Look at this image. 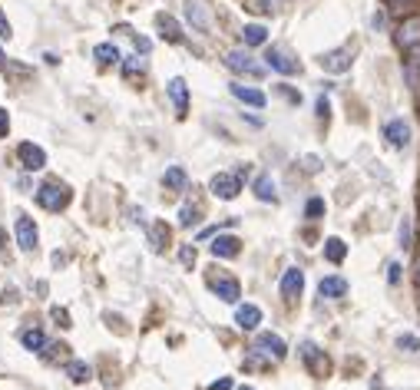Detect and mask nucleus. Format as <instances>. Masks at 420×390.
I'll return each instance as SVG.
<instances>
[{
	"label": "nucleus",
	"mask_w": 420,
	"mask_h": 390,
	"mask_svg": "<svg viewBox=\"0 0 420 390\" xmlns=\"http://www.w3.org/2000/svg\"><path fill=\"white\" fill-rule=\"evenodd\" d=\"M305 215L308 218H321V215H324V199H308Z\"/></svg>",
	"instance_id": "30"
},
{
	"label": "nucleus",
	"mask_w": 420,
	"mask_h": 390,
	"mask_svg": "<svg viewBox=\"0 0 420 390\" xmlns=\"http://www.w3.org/2000/svg\"><path fill=\"white\" fill-rule=\"evenodd\" d=\"M255 354H262V357H268V361H281L285 354H288V347H285V340L278 338V334H271V331H262L258 338H255Z\"/></svg>",
	"instance_id": "2"
},
{
	"label": "nucleus",
	"mask_w": 420,
	"mask_h": 390,
	"mask_svg": "<svg viewBox=\"0 0 420 390\" xmlns=\"http://www.w3.org/2000/svg\"><path fill=\"white\" fill-rule=\"evenodd\" d=\"M268 40V30L262 24H245V30H242V43L245 47H262Z\"/></svg>",
	"instance_id": "20"
},
{
	"label": "nucleus",
	"mask_w": 420,
	"mask_h": 390,
	"mask_svg": "<svg viewBox=\"0 0 420 390\" xmlns=\"http://www.w3.org/2000/svg\"><path fill=\"white\" fill-rule=\"evenodd\" d=\"M209 189H212V195H218V199H235L239 192H242V176H232V172H218V176H212V182H209Z\"/></svg>",
	"instance_id": "4"
},
{
	"label": "nucleus",
	"mask_w": 420,
	"mask_h": 390,
	"mask_svg": "<svg viewBox=\"0 0 420 390\" xmlns=\"http://www.w3.org/2000/svg\"><path fill=\"white\" fill-rule=\"evenodd\" d=\"M179 262L186 264V268H192L195 264V245H182L179 248Z\"/></svg>",
	"instance_id": "31"
},
{
	"label": "nucleus",
	"mask_w": 420,
	"mask_h": 390,
	"mask_svg": "<svg viewBox=\"0 0 420 390\" xmlns=\"http://www.w3.org/2000/svg\"><path fill=\"white\" fill-rule=\"evenodd\" d=\"M146 70V63H142L140 57H129L126 60V76H136V73H142Z\"/></svg>",
	"instance_id": "33"
},
{
	"label": "nucleus",
	"mask_w": 420,
	"mask_h": 390,
	"mask_svg": "<svg viewBox=\"0 0 420 390\" xmlns=\"http://www.w3.org/2000/svg\"><path fill=\"white\" fill-rule=\"evenodd\" d=\"M265 60H268V66H271V70H278V73H285V76H294L298 70H301V66L294 63V60L285 50H278V47H271V50L265 53Z\"/></svg>",
	"instance_id": "10"
},
{
	"label": "nucleus",
	"mask_w": 420,
	"mask_h": 390,
	"mask_svg": "<svg viewBox=\"0 0 420 390\" xmlns=\"http://www.w3.org/2000/svg\"><path fill=\"white\" fill-rule=\"evenodd\" d=\"M400 248H410V218L400 222Z\"/></svg>",
	"instance_id": "34"
},
{
	"label": "nucleus",
	"mask_w": 420,
	"mask_h": 390,
	"mask_svg": "<svg viewBox=\"0 0 420 390\" xmlns=\"http://www.w3.org/2000/svg\"><path fill=\"white\" fill-rule=\"evenodd\" d=\"M318 116H321V119L328 116V100H324V96H321V100H318Z\"/></svg>",
	"instance_id": "40"
},
{
	"label": "nucleus",
	"mask_w": 420,
	"mask_h": 390,
	"mask_svg": "<svg viewBox=\"0 0 420 390\" xmlns=\"http://www.w3.org/2000/svg\"><path fill=\"white\" fill-rule=\"evenodd\" d=\"M10 133V116H7V110H0V139Z\"/></svg>",
	"instance_id": "35"
},
{
	"label": "nucleus",
	"mask_w": 420,
	"mask_h": 390,
	"mask_svg": "<svg viewBox=\"0 0 420 390\" xmlns=\"http://www.w3.org/2000/svg\"><path fill=\"white\" fill-rule=\"evenodd\" d=\"M66 377L73 380V384H87V380L93 377V367H89L87 361H70V364H66Z\"/></svg>",
	"instance_id": "22"
},
{
	"label": "nucleus",
	"mask_w": 420,
	"mask_h": 390,
	"mask_svg": "<svg viewBox=\"0 0 420 390\" xmlns=\"http://www.w3.org/2000/svg\"><path fill=\"white\" fill-rule=\"evenodd\" d=\"M239 245H242V241L235 239V235H218V239L212 241V255H216V258H235V255H239Z\"/></svg>",
	"instance_id": "18"
},
{
	"label": "nucleus",
	"mask_w": 420,
	"mask_h": 390,
	"mask_svg": "<svg viewBox=\"0 0 420 390\" xmlns=\"http://www.w3.org/2000/svg\"><path fill=\"white\" fill-rule=\"evenodd\" d=\"M232 96H235V100H242L245 106H255V110H262V106L268 103V96L262 93V89L242 87V83H232Z\"/></svg>",
	"instance_id": "13"
},
{
	"label": "nucleus",
	"mask_w": 420,
	"mask_h": 390,
	"mask_svg": "<svg viewBox=\"0 0 420 390\" xmlns=\"http://www.w3.org/2000/svg\"><path fill=\"white\" fill-rule=\"evenodd\" d=\"M149 245H153L156 252H163L169 245V228H166V222H156L153 228H149Z\"/></svg>",
	"instance_id": "25"
},
{
	"label": "nucleus",
	"mask_w": 420,
	"mask_h": 390,
	"mask_svg": "<svg viewBox=\"0 0 420 390\" xmlns=\"http://www.w3.org/2000/svg\"><path fill=\"white\" fill-rule=\"evenodd\" d=\"M17 156H20V163H24L27 172H40V169L47 165V152L40 149V146H33V142H20Z\"/></svg>",
	"instance_id": "6"
},
{
	"label": "nucleus",
	"mask_w": 420,
	"mask_h": 390,
	"mask_svg": "<svg viewBox=\"0 0 420 390\" xmlns=\"http://www.w3.org/2000/svg\"><path fill=\"white\" fill-rule=\"evenodd\" d=\"M10 33H13L10 20H7V17H3V13H0V37H3V40H10Z\"/></svg>",
	"instance_id": "36"
},
{
	"label": "nucleus",
	"mask_w": 420,
	"mask_h": 390,
	"mask_svg": "<svg viewBox=\"0 0 420 390\" xmlns=\"http://www.w3.org/2000/svg\"><path fill=\"white\" fill-rule=\"evenodd\" d=\"M400 3H410V0H400Z\"/></svg>",
	"instance_id": "42"
},
{
	"label": "nucleus",
	"mask_w": 420,
	"mask_h": 390,
	"mask_svg": "<svg viewBox=\"0 0 420 390\" xmlns=\"http://www.w3.org/2000/svg\"><path fill=\"white\" fill-rule=\"evenodd\" d=\"M321 66L328 70V73H344L347 66H351V53L347 50H331L321 57Z\"/></svg>",
	"instance_id": "16"
},
{
	"label": "nucleus",
	"mask_w": 420,
	"mask_h": 390,
	"mask_svg": "<svg viewBox=\"0 0 420 390\" xmlns=\"http://www.w3.org/2000/svg\"><path fill=\"white\" fill-rule=\"evenodd\" d=\"M255 195H258L262 202H278V192H275L271 176H258V179H255Z\"/></svg>",
	"instance_id": "24"
},
{
	"label": "nucleus",
	"mask_w": 420,
	"mask_h": 390,
	"mask_svg": "<svg viewBox=\"0 0 420 390\" xmlns=\"http://www.w3.org/2000/svg\"><path fill=\"white\" fill-rule=\"evenodd\" d=\"M163 182H166L169 189H186V182H189V176H186V169H182V165H172V169H166V176H163Z\"/></svg>",
	"instance_id": "27"
},
{
	"label": "nucleus",
	"mask_w": 420,
	"mask_h": 390,
	"mask_svg": "<svg viewBox=\"0 0 420 390\" xmlns=\"http://www.w3.org/2000/svg\"><path fill=\"white\" fill-rule=\"evenodd\" d=\"M324 258L331 264H341L344 258H347V245H344L341 239H328L324 241Z\"/></svg>",
	"instance_id": "23"
},
{
	"label": "nucleus",
	"mask_w": 420,
	"mask_h": 390,
	"mask_svg": "<svg viewBox=\"0 0 420 390\" xmlns=\"http://www.w3.org/2000/svg\"><path fill=\"white\" fill-rule=\"evenodd\" d=\"M384 139L394 146V149H404L410 142V126L404 123V119H391L387 126H384Z\"/></svg>",
	"instance_id": "9"
},
{
	"label": "nucleus",
	"mask_w": 420,
	"mask_h": 390,
	"mask_svg": "<svg viewBox=\"0 0 420 390\" xmlns=\"http://www.w3.org/2000/svg\"><path fill=\"white\" fill-rule=\"evenodd\" d=\"M235 324L242 327V331H255V327L262 324V308H255V304H239Z\"/></svg>",
	"instance_id": "15"
},
{
	"label": "nucleus",
	"mask_w": 420,
	"mask_h": 390,
	"mask_svg": "<svg viewBox=\"0 0 420 390\" xmlns=\"http://www.w3.org/2000/svg\"><path fill=\"white\" fill-rule=\"evenodd\" d=\"M212 291H216L222 301L235 304L239 298H242V288H239V281L235 278H212Z\"/></svg>",
	"instance_id": "12"
},
{
	"label": "nucleus",
	"mask_w": 420,
	"mask_h": 390,
	"mask_svg": "<svg viewBox=\"0 0 420 390\" xmlns=\"http://www.w3.org/2000/svg\"><path fill=\"white\" fill-rule=\"evenodd\" d=\"M37 225L27 218V215H17V245L24 248V252H33L37 248Z\"/></svg>",
	"instance_id": "7"
},
{
	"label": "nucleus",
	"mask_w": 420,
	"mask_h": 390,
	"mask_svg": "<svg viewBox=\"0 0 420 390\" xmlns=\"http://www.w3.org/2000/svg\"><path fill=\"white\" fill-rule=\"evenodd\" d=\"M387 281H391V285L400 281V264H391V268H387Z\"/></svg>",
	"instance_id": "38"
},
{
	"label": "nucleus",
	"mask_w": 420,
	"mask_h": 390,
	"mask_svg": "<svg viewBox=\"0 0 420 390\" xmlns=\"http://www.w3.org/2000/svg\"><path fill=\"white\" fill-rule=\"evenodd\" d=\"M318 294L321 298H344L347 294V281L344 278H338V275H331V278H321V285H318Z\"/></svg>",
	"instance_id": "17"
},
{
	"label": "nucleus",
	"mask_w": 420,
	"mask_h": 390,
	"mask_svg": "<svg viewBox=\"0 0 420 390\" xmlns=\"http://www.w3.org/2000/svg\"><path fill=\"white\" fill-rule=\"evenodd\" d=\"M93 57H96V60H100L103 66H116L119 60H123V57H119V50H116L113 43H96V47H93Z\"/></svg>",
	"instance_id": "21"
},
{
	"label": "nucleus",
	"mask_w": 420,
	"mask_h": 390,
	"mask_svg": "<svg viewBox=\"0 0 420 390\" xmlns=\"http://www.w3.org/2000/svg\"><path fill=\"white\" fill-rule=\"evenodd\" d=\"M225 66H229L232 73H245V76H265V66L255 63L252 57L245 50H232L225 53Z\"/></svg>",
	"instance_id": "3"
},
{
	"label": "nucleus",
	"mask_w": 420,
	"mask_h": 390,
	"mask_svg": "<svg viewBox=\"0 0 420 390\" xmlns=\"http://www.w3.org/2000/svg\"><path fill=\"white\" fill-rule=\"evenodd\" d=\"M156 27H159L163 40H169V43H179V40H182V27H179V20L172 13H156Z\"/></svg>",
	"instance_id": "14"
},
{
	"label": "nucleus",
	"mask_w": 420,
	"mask_h": 390,
	"mask_svg": "<svg viewBox=\"0 0 420 390\" xmlns=\"http://www.w3.org/2000/svg\"><path fill=\"white\" fill-rule=\"evenodd\" d=\"M186 13H189V24H192V27H199V30H209V10H205L202 0H189Z\"/></svg>",
	"instance_id": "19"
},
{
	"label": "nucleus",
	"mask_w": 420,
	"mask_h": 390,
	"mask_svg": "<svg viewBox=\"0 0 420 390\" xmlns=\"http://www.w3.org/2000/svg\"><path fill=\"white\" fill-rule=\"evenodd\" d=\"M192 222H199V209H195V205H182V209H179V225L189 228Z\"/></svg>",
	"instance_id": "29"
},
{
	"label": "nucleus",
	"mask_w": 420,
	"mask_h": 390,
	"mask_svg": "<svg viewBox=\"0 0 420 390\" xmlns=\"http://www.w3.org/2000/svg\"><path fill=\"white\" fill-rule=\"evenodd\" d=\"M397 43L410 50V47H420V17H407L404 24L397 27Z\"/></svg>",
	"instance_id": "8"
},
{
	"label": "nucleus",
	"mask_w": 420,
	"mask_h": 390,
	"mask_svg": "<svg viewBox=\"0 0 420 390\" xmlns=\"http://www.w3.org/2000/svg\"><path fill=\"white\" fill-rule=\"evenodd\" d=\"M417 268H420V262H417Z\"/></svg>",
	"instance_id": "43"
},
{
	"label": "nucleus",
	"mask_w": 420,
	"mask_h": 390,
	"mask_svg": "<svg viewBox=\"0 0 420 390\" xmlns=\"http://www.w3.org/2000/svg\"><path fill=\"white\" fill-rule=\"evenodd\" d=\"M301 288H305V271H301V268H288V271L281 275V294L292 301V298L301 294Z\"/></svg>",
	"instance_id": "11"
},
{
	"label": "nucleus",
	"mask_w": 420,
	"mask_h": 390,
	"mask_svg": "<svg viewBox=\"0 0 420 390\" xmlns=\"http://www.w3.org/2000/svg\"><path fill=\"white\" fill-rule=\"evenodd\" d=\"M166 89H169L172 106H176V116L179 119H186V116H189V87H186V80H182V76H172Z\"/></svg>",
	"instance_id": "5"
},
{
	"label": "nucleus",
	"mask_w": 420,
	"mask_h": 390,
	"mask_svg": "<svg viewBox=\"0 0 420 390\" xmlns=\"http://www.w3.org/2000/svg\"><path fill=\"white\" fill-rule=\"evenodd\" d=\"M53 317H57V321H60L63 327H73V324H70V315H66L63 308H53Z\"/></svg>",
	"instance_id": "37"
},
{
	"label": "nucleus",
	"mask_w": 420,
	"mask_h": 390,
	"mask_svg": "<svg viewBox=\"0 0 420 390\" xmlns=\"http://www.w3.org/2000/svg\"><path fill=\"white\" fill-rule=\"evenodd\" d=\"M305 361L311 367H315V370H324V367H328V361H321V354H318V347H315V344H305Z\"/></svg>",
	"instance_id": "28"
},
{
	"label": "nucleus",
	"mask_w": 420,
	"mask_h": 390,
	"mask_svg": "<svg viewBox=\"0 0 420 390\" xmlns=\"http://www.w3.org/2000/svg\"><path fill=\"white\" fill-rule=\"evenodd\" d=\"M37 202L47 212H60V209H66V202H70V192H66V186H60V182H47V186L37 189Z\"/></svg>",
	"instance_id": "1"
},
{
	"label": "nucleus",
	"mask_w": 420,
	"mask_h": 390,
	"mask_svg": "<svg viewBox=\"0 0 420 390\" xmlns=\"http://www.w3.org/2000/svg\"><path fill=\"white\" fill-rule=\"evenodd\" d=\"M209 390H232V377H218L216 384H212V387Z\"/></svg>",
	"instance_id": "39"
},
{
	"label": "nucleus",
	"mask_w": 420,
	"mask_h": 390,
	"mask_svg": "<svg viewBox=\"0 0 420 390\" xmlns=\"http://www.w3.org/2000/svg\"><path fill=\"white\" fill-rule=\"evenodd\" d=\"M20 344H24L27 351H43V347H47V334H43V331H24V334H20Z\"/></svg>",
	"instance_id": "26"
},
{
	"label": "nucleus",
	"mask_w": 420,
	"mask_h": 390,
	"mask_svg": "<svg viewBox=\"0 0 420 390\" xmlns=\"http://www.w3.org/2000/svg\"><path fill=\"white\" fill-rule=\"evenodd\" d=\"M397 347H400V351H420V340L410 338V334H400V338H397Z\"/></svg>",
	"instance_id": "32"
},
{
	"label": "nucleus",
	"mask_w": 420,
	"mask_h": 390,
	"mask_svg": "<svg viewBox=\"0 0 420 390\" xmlns=\"http://www.w3.org/2000/svg\"><path fill=\"white\" fill-rule=\"evenodd\" d=\"M239 390H255V387H248V384H245V387H239Z\"/></svg>",
	"instance_id": "41"
}]
</instances>
